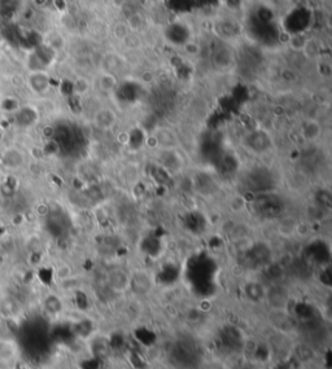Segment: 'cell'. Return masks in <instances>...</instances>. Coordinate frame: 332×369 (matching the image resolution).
<instances>
[{"label": "cell", "mask_w": 332, "mask_h": 369, "mask_svg": "<svg viewBox=\"0 0 332 369\" xmlns=\"http://www.w3.org/2000/svg\"><path fill=\"white\" fill-rule=\"evenodd\" d=\"M265 298L275 311H284L289 303V293L284 287H271L265 292Z\"/></svg>", "instance_id": "1"}, {"label": "cell", "mask_w": 332, "mask_h": 369, "mask_svg": "<svg viewBox=\"0 0 332 369\" xmlns=\"http://www.w3.org/2000/svg\"><path fill=\"white\" fill-rule=\"evenodd\" d=\"M28 85L34 94H44L50 89V77L43 70L30 72L28 77Z\"/></svg>", "instance_id": "2"}, {"label": "cell", "mask_w": 332, "mask_h": 369, "mask_svg": "<svg viewBox=\"0 0 332 369\" xmlns=\"http://www.w3.org/2000/svg\"><path fill=\"white\" fill-rule=\"evenodd\" d=\"M130 287L134 289L135 293L140 295H146L151 290L152 281L147 272L144 271H136L134 275L130 276Z\"/></svg>", "instance_id": "3"}, {"label": "cell", "mask_w": 332, "mask_h": 369, "mask_svg": "<svg viewBox=\"0 0 332 369\" xmlns=\"http://www.w3.org/2000/svg\"><path fill=\"white\" fill-rule=\"evenodd\" d=\"M2 161H3V165L8 168H18L24 165L25 162V157H24V153L18 149H6L2 155Z\"/></svg>", "instance_id": "4"}, {"label": "cell", "mask_w": 332, "mask_h": 369, "mask_svg": "<svg viewBox=\"0 0 332 369\" xmlns=\"http://www.w3.org/2000/svg\"><path fill=\"white\" fill-rule=\"evenodd\" d=\"M95 121H96L97 126L102 127V128H110L115 123V114L109 109H102V111L97 112Z\"/></svg>", "instance_id": "5"}, {"label": "cell", "mask_w": 332, "mask_h": 369, "mask_svg": "<svg viewBox=\"0 0 332 369\" xmlns=\"http://www.w3.org/2000/svg\"><path fill=\"white\" fill-rule=\"evenodd\" d=\"M109 284L117 290H122L130 287V276H125L122 271H113L109 275Z\"/></svg>", "instance_id": "6"}, {"label": "cell", "mask_w": 332, "mask_h": 369, "mask_svg": "<svg viewBox=\"0 0 332 369\" xmlns=\"http://www.w3.org/2000/svg\"><path fill=\"white\" fill-rule=\"evenodd\" d=\"M302 135L306 140H316L321 135V126L316 121H307L302 126Z\"/></svg>", "instance_id": "7"}, {"label": "cell", "mask_w": 332, "mask_h": 369, "mask_svg": "<svg viewBox=\"0 0 332 369\" xmlns=\"http://www.w3.org/2000/svg\"><path fill=\"white\" fill-rule=\"evenodd\" d=\"M302 52L305 53V56L309 58H316L318 57L319 53H321V46L318 45V41L316 39H307L306 43H305V47L302 50Z\"/></svg>", "instance_id": "8"}, {"label": "cell", "mask_w": 332, "mask_h": 369, "mask_svg": "<svg viewBox=\"0 0 332 369\" xmlns=\"http://www.w3.org/2000/svg\"><path fill=\"white\" fill-rule=\"evenodd\" d=\"M307 38H305L304 35H291L289 38V47L292 48L294 51H302L305 47V43H306Z\"/></svg>", "instance_id": "9"}, {"label": "cell", "mask_w": 332, "mask_h": 369, "mask_svg": "<svg viewBox=\"0 0 332 369\" xmlns=\"http://www.w3.org/2000/svg\"><path fill=\"white\" fill-rule=\"evenodd\" d=\"M100 87L105 91H110L115 85V79L112 74H103L100 78Z\"/></svg>", "instance_id": "10"}, {"label": "cell", "mask_w": 332, "mask_h": 369, "mask_svg": "<svg viewBox=\"0 0 332 369\" xmlns=\"http://www.w3.org/2000/svg\"><path fill=\"white\" fill-rule=\"evenodd\" d=\"M3 41V33H2V30H0V43Z\"/></svg>", "instance_id": "11"}]
</instances>
